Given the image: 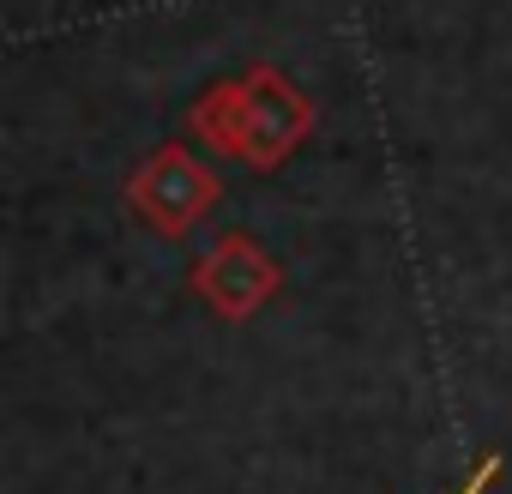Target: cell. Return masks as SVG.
I'll list each match as a JSON object with an SVG mask.
<instances>
[{
	"label": "cell",
	"instance_id": "obj_2",
	"mask_svg": "<svg viewBox=\"0 0 512 494\" xmlns=\"http://www.w3.org/2000/svg\"><path fill=\"white\" fill-rule=\"evenodd\" d=\"M217 175L187 151V145H163V151H151L139 169H133V181H127V205H133V217L145 223V229H157V235H187L211 205H217Z\"/></svg>",
	"mask_w": 512,
	"mask_h": 494
},
{
	"label": "cell",
	"instance_id": "obj_4",
	"mask_svg": "<svg viewBox=\"0 0 512 494\" xmlns=\"http://www.w3.org/2000/svg\"><path fill=\"white\" fill-rule=\"evenodd\" d=\"M494 470H500V458H488V464H482V470H476V476H470V488H464V494H482V488H488V482H494Z\"/></svg>",
	"mask_w": 512,
	"mask_h": 494
},
{
	"label": "cell",
	"instance_id": "obj_3",
	"mask_svg": "<svg viewBox=\"0 0 512 494\" xmlns=\"http://www.w3.org/2000/svg\"><path fill=\"white\" fill-rule=\"evenodd\" d=\"M193 290H199L223 320H247V314H260V308L278 296V260H272L253 235L229 229V235H217L211 254L193 266Z\"/></svg>",
	"mask_w": 512,
	"mask_h": 494
},
{
	"label": "cell",
	"instance_id": "obj_1",
	"mask_svg": "<svg viewBox=\"0 0 512 494\" xmlns=\"http://www.w3.org/2000/svg\"><path fill=\"white\" fill-rule=\"evenodd\" d=\"M187 127L247 163V169H278L284 157H296V145L308 139L314 127V103L272 67H253L247 79H217L193 109H187Z\"/></svg>",
	"mask_w": 512,
	"mask_h": 494
}]
</instances>
